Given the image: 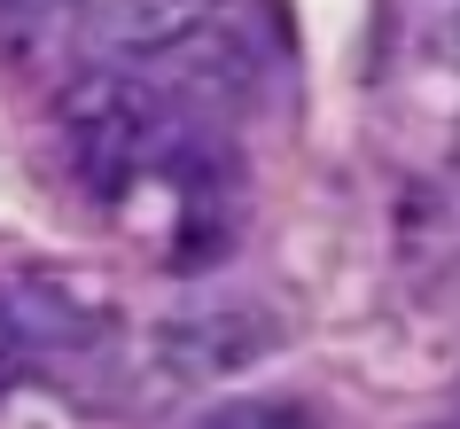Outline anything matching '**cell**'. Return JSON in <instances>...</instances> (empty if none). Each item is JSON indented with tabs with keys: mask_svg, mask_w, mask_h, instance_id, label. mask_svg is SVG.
Returning a JSON list of instances; mask_svg holds the SVG:
<instances>
[{
	"mask_svg": "<svg viewBox=\"0 0 460 429\" xmlns=\"http://www.w3.org/2000/svg\"><path fill=\"white\" fill-rule=\"evenodd\" d=\"M211 16H218L211 0H78L71 8V48L94 71H156Z\"/></svg>",
	"mask_w": 460,
	"mask_h": 429,
	"instance_id": "cell-2",
	"label": "cell"
},
{
	"mask_svg": "<svg viewBox=\"0 0 460 429\" xmlns=\"http://www.w3.org/2000/svg\"><path fill=\"white\" fill-rule=\"evenodd\" d=\"M180 429H313V414L296 398H226V406H203Z\"/></svg>",
	"mask_w": 460,
	"mask_h": 429,
	"instance_id": "cell-5",
	"label": "cell"
},
{
	"mask_svg": "<svg viewBox=\"0 0 460 429\" xmlns=\"http://www.w3.org/2000/svg\"><path fill=\"white\" fill-rule=\"evenodd\" d=\"M453 429H460V414H453Z\"/></svg>",
	"mask_w": 460,
	"mask_h": 429,
	"instance_id": "cell-8",
	"label": "cell"
},
{
	"mask_svg": "<svg viewBox=\"0 0 460 429\" xmlns=\"http://www.w3.org/2000/svg\"><path fill=\"white\" fill-rule=\"evenodd\" d=\"M453 172H460V133H453Z\"/></svg>",
	"mask_w": 460,
	"mask_h": 429,
	"instance_id": "cell-7",
	"label": "cell"
},
{
	"mask_svg": "<svg viewBox=\"0 0 460 429\" xmlns=\"http://www.w3.org/2000/svg\"><path fill=\"white\" fill-rule=\"evenodd\" d=\"M180 102L156 94L141 71H86L71 94L55 102V133H63V156L86 180V195H125L148 165H164L172 133H180Z\"/></svg>",
	"mask_w": 460,
	"mask_h": 429,
	"instance_id": "cell-1",
	"label": "cell"
},
{
	"mask_svg": "<svg viewBox=\"0 0 460 429\" xmlns=\"http://www.w3.org/2000/svg\"><path fill=\"white\" fill-rule=\"evenodd\" d=\"M437 48H445V63H460V8L445 16V24H437Z\"/></svg>",
	"mask_w": 460,
	"mask_h": 429,
	"instance_id": "cell-6",
	"label": "cell"
},
{
	"mask_svg": "<svg viewBox=\"0 0 460 429\" xmlns=\"http://www.w3.org/2000/svg\"><path fill=\"white\" fill-rule=\"evenodd\" d=\"M102 344H110V320L78 289L40 282V273L0 282V382L16 367H31V359H86Z\"/></svg>",
	"mask_w": 460,
	"mask_h": 429,
	"instance_id": "cell-3",
	"label": "cell"
},
{
	"mask_svg": "<svg viewBox=\"0 0 460 429\" xmlns=\"http://www.w3.org/2000/svg\"><path fill=\"white\" fill-rule=\"evenodd\" d=\"M148 352L172 382H226L281 352V320L266 305H195V312H172Z\"/></svg>",
	"mask_w": 460,
	"mask_h": 429,
	"instance_id": "cell-4",
	"label": "cell"
}]
</instances>
